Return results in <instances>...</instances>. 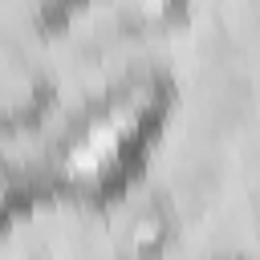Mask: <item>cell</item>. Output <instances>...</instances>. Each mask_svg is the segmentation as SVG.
Listing matches in <instances>:
<instances>
[{"instance_id": "1", "label": "cell", "mask_w": 260, "mask_h": 260, "mask_svg": "<svg viewBox=\"0 0 260 260\" xmlns=\"http://www.w3.org/2000/svg\"><path fill=\"white\" fill-rule=\"evenodd\" d=\"M110 175L203 260H260V77L187 65L138 110Z\"/></svg>"}, {"instance_id": "2", "label": "cell", "mask_w": 260, "mask_h": 260, "mask_svg": "<svg viewBox=\"0 0 260 260\" xmlns=\"http://www.w3.org/2000/svg\"><path fill=\"white\" fill-rule=\"evenodd\" d=\"M207 0H53L49 61L73 114L106 142L183 73L203 41Z\"/></svg>"}, {"instance_id": "3", "label": "cell", "mask_w": 260, "mask_h": 260, "mask_svg": "<svg viewBox=\"0 0 260 260\" xmlns=\"http://www.w3.org/2000/svg\"><path fill=\"white\" fill-rule=\"evenodd\" d=\"M53 0H0V187L85 179L102 138L65 102L49 61Z\"/></svg>"}, {"instance_id": "4", "label": "cell", "mask_w": 260, "mask_h": 260, "mask_svg": "<svg viewBox=\"0 0 260 260\" xmlns=\"http://www.w3.org/2000/svg\"><path fill=\"white\" fill-rule=\"evenodd\" d=\"M0 260H102L98 179H41L4 191Z\"/></svg>"}, {"instance_id": "5", "label": "cell", "mask_w": 260, "mask_h": 260, "mask_svg": "<svg viewBox=\"0 0 260 260\" xmlns=\"http://www.w3.org/2000/svg\"><path fill=\"white\" fill-rule=\"evenodd\" d=\"M195 61L260 77V0H207Z\"/></svg>"}]
</instances>
